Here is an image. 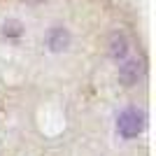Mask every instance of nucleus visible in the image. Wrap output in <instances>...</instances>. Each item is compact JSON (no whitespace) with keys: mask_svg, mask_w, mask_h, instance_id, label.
<instances>
[{"mask_svg":"<svg viewBox=\"0 0 156 156\" xmlns=\"http://www.w3.org/2000/svg\"><path fill=\"white\" fill-rule=\"evenodd\" d=\"M144 128V114L137 110H124L117 119V133L124 140H130V137H137Z\"/></svg>","mask_w":156,"mask_h":156,"instance_id":"nucleus-1","label":"nucleus"},{"mask_svg":"<svg viewBox=\"0 0 156 156\" xmlns=\"http://www.w3.org/2000/svg\"><path fill=\"white\" fill-rule=\"evenodd\" d=\"M140 75H142V63H140V61H135V58L121 61V65H119V82L124 86L137 84Z\"/></svg>","mask_w":156,"mask_h":156,"instance_id":"nucleus-2","label":"nucleus"},{"mask_svg":"<svg viewBox=\"0 0 156 156\" xmlns=\"http://www.w3.org/2000/svg\"><path fill=\"white\" fill-rule=\"evenodd\" d=\"M68 44H70V33H68V28H63V26L49 28V33H47V47H49L51 51H63V49H68Z\"/></svg>","mask_w":156,"mask_h":156,"instance_id":"nucleus-3","label":"nucleus"},{"mask_svg":"<svg viewBox=\"0 0 156 156\" xmlns=\"http://www.w3.org/2000/svg\"><path fill=\"white\" fill-rule=\"evenodd\" d=\"M128 49H130V44L126 40V35L121 30H114L110 35V56L114 61H126L128 58Z\"/></svg>","mask_w":156,"mask_h":156,"instance_id":"nucleus-4","label":"nucleus"},{"mask_svg":"<svg viewBox=\"0 0 156 156\" xmlns=\"http://www.w3.org/2000/svg\"><path fill=\"white\" fill-rule=\"evenodd\" d=\"M2 35H5V37H21V35H23V23L16 21V19L5 21V23H2Z\"/></svg>","mask_w":156,"mask_h":156,"instance_id":"nucleus-5","label":"nucleus"}]
</instances>
